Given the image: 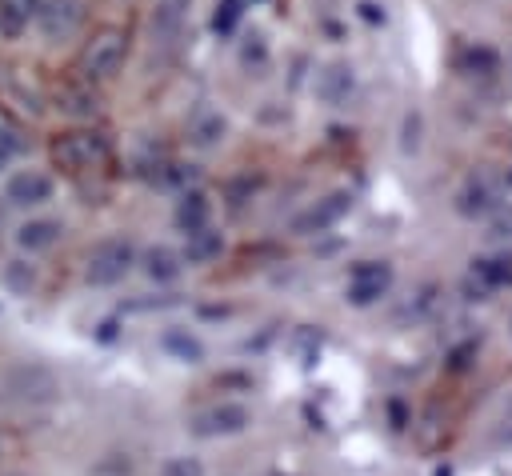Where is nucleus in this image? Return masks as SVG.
I'll list each match as a JSON object with an SVG mask.
<instances>
[{"instance_id": "1a4fd4ad", "label": "nucleus", "mask_w": 512, "mask_h": 476, "mask_svg": "<svg viewBox=\"0 0 512 476\" xmlns=\"http://www.w3.org/2000/svg\"><path fill=\"white\" fill-rule=\"evenodd\" d=\"M52 192H56V180H52L48 172H40V168L16 172V176L8 180V188H4L8 204H16V208H40V204L52 200Z\"/></svg>"}, {"instance_id": "c85d7f7f", "label": "nucleus", "mask_w": 512, "mask_h": 476, "mask_svg": "<svg viewBox=\"0 0 512 476\" xmlns=\"http://www.w3.org/2000/svg\"><path fill=\"white\" fill-rule=\"evenodd\" d=\"M356 8H360V16H364L368 24H384V4H376V0H360Z\"/></svg>"}, {"instance_id": "b1692460", "label": "nucleus", "mask_w": 512, "mask_h": 476, "mask_svg": "<svg viewBox=\"0 0 512 476\" xmlns=\"http://www.w3.org/2000/svg\"><path fill=\"white\" fill-rule=\"evenodd\" d=\"M240 64H244V68H256V72L268 64V44H264L260 32H252V36L240 44Z\"/></svg>"}, {"instance_id": "423d86ee", "label": "nucleus", "mask_w": 512, "mask_h": 476, "mask_svg": "<svg viewBox=\"0 0 512 476\" xmlns=\"http://www.w3.org/2000/svg\"><path fill=\"white\" fill-rule=\"evenodd\" d=\"M388 288H392V264H388V260H360V264H352V272H348L344 296H348V304L368 308V304H376L380 296H388Z\"/></svg>"}, {"instance_id": "4468645a", "label": "nucleus", "mask_w": 512, "mask_h": 476, "mask_svg": "<svg viewBox=\"0 0 512 476\" xmlns=\"http://www.w3.org/2000/svg\"><path fill=\"white\" fill-rule=\"evenodd\" d=\"M456 72L468 76V80H492L500 72V56L488 44H468V48L456 52Z\"/></svg>"}, {"instance_id": "6ab92c4d", "label": "nucleus", "mask_w": 512, "mask_h": 476, "mask_svg": "<svg viewBox=\"0 0 512 476\" xmlns=\"http://www.w3.org/2000/svg\"><path fill=\"white\" fill-rule=\"evenodd\" d=\"M60 108H64L68 116L92 120V116L100 112V96H96L92 88H60Z\"/></svg>"}, {"instance_id": "2eb2a0df", "label": "nucleus", "mask_w": 512, "mask_h": 476, "mask_svg": "<svg viewBox=\"0 0 512 476\" xmlns=\"http://www.w3.org/2000/svg\"><path fill=\"white\" fill-rule=\"evenodd\" d=\"M60 236H64V224L52 220V216H36V220H24V224L16 228V244H20L24 252H48Z\"/></svg>"}, {"instance_id": "f257e3e1", "label": "nucleus", "mask_w": 512, "mask_h": 476, "mask_svg": "<svg viewBox=\"0 0 512 476\" xmlns=\"http://www.w3.org/2000/svg\"><path fill=\"white\" fill-rule=\"evenodd\" d=\"M512 192V172L504 168H476L464 176V184L456 188V212L476 220V216H492Z\"/></svg>"}, {"instance_id": "f03ea898", "label": "nucleus", "mask_w": 512, "mask_h": 476, "mask_svg": "<svg viewBox=\"0 0 512 476\" xmlns=\"http://www.w3.org/2000/svg\"><path fill=\"white\" fill-rule=\"evenodd\" d=\"M124 56H128L124 32L120 28H100V32H92L84 40V48L76 56V72H80L84 84H100V80H112L120 72Z\"/></svg>"}, {"instance_id": "ddd939ff", "label": "nucleus", "mask_w": 512, "mask_h": 476, "mask_svg": "<svg viewBox=\"0 0 512 476\" xmlns=\"http://www.w3.org/2000/svg\"><path fill=\"white\" fill-rule=\"evenodd\" d=\"M172 220H176V228H180L184 236L204 232V228H208V220H212V200H208V192H204V188H188V192L176 200Z\"/></svg>"}, {"instance_id": "bb28decb", "label": "nucleus", "mask_w": 512, "mask_h": 476, "mask_svg": "<svg viewBox=\"0 0 512 476\" xmlns=\"http://www.w3.org/2000/svg\"><path fill=\"white\" fill-rule=\"evenodd\" d=\"M404 152H416L420 148V112H408L404 116V140H400Z\"/></svg>"}, {"instance_id": "9d476101", "label": "nucleus", "mask_w": 512, "mask_h": 476, "mask_svg": "<svg viewBox=\"0 0 512 476\" xmlns=\"http://www.w3.org/2000/svg\"><path fill=\"white\" fill-rule=\"evenodd\" d=\"M84 20V8L80 0H40L36 8V24L48 40H68Z\"/></svg>"}, {"instance_id": "20e7f679", "label": "nucleus", "mask_w": 512, "mask_h": 476, "mask_svg": "<svg viewBox=\"0 0 512 476\" xmlns=\"http://www.w3.org/2000/svg\"><path fill=\"white\" fill-rule=\"evenodd\" d=\"M136 264V244L124 240V236H108L100 240L88 260H84V280L96 284V288H108V284H120Z\"/></svg>"}, {"instance_id": "4be33fe9", "label": "nucleus", "mask_w": 512, "mask_h": 476, "mask_svg": "<svg viewBox=\"0 0 512 476\" xmlns=\"http://www.w3.org/2000/svg\"><path fill=\"white\" fill-rule=\"evenodd\" d=\"M484 236L492 240V244H512V204H500L492 216H488V228H484Z\"/></svg>"}, {"instance_id": "0eeeda50", "label": "nucleus", "mask_w": 512, "mask_h": 476, "mask_svg": "<svg viewBox=\"0 0 512 476\" xmlns=\"http://www.w3.org/2000/svg\"><path fill=\"white\" fill-rule=\"evenodd\" d=\"M348 212H352V192H328L324 200H316L312 208H304L292 220V232L296 236H320L332 224H340V216H348Z\"/></svg>"}, {"instance_id": "5701e85b", "label": "nucleus", "mask_w": 512, "mask_h": 476, "mask_svg": "<svg viewBox=\"0 0 512 476\" xmlns=\"http://www.w3.org/2000/svg\"><path fill=\"white\" fill-rule=\"evenodd\" d=\"M164 348H168V352H176L184 364H196V360L204 356L200 340H196V336H188V332H168V336H164Z\"/></svg>"}, {"instance_id": "a211bd4d", "label": "nucleus", "mask_w": 512, "mask_h": 476, "mask_svg": "<svg viewBox=\"0 0 512 476\" xmlns=\"http://www.w3.org/2000/svg\"><path fill=\"white\" fill-rule=\"evenodd\" d=\"M220 252H224V236L212 232V228H204V232H192V236H188L184 260H188V264H208V260H216Z\"/></svg>"}, {"instance_id": "aec40b11", "label": "nucleus", "mask_w": 512, "mask_h": 476, "mask_svg": "<svg viewBox=\"0 0 512 476\" xmlns=\"http://www.w3.org/2000/svg\"><path fill=\"white\" fill-rule=\"evenodd\" d=\"M224 132H228L224 116H220V112H208V116H200V120L192 124V144H200V148H216V144L224 140Z\"/></svg>"}, {"instance_id": "f3484780", "label": "nucleus", "mask_w": 512, "mask_h": 476, "mask_svg": "<svg viewBox=\"0 0 512 476\" xmlns=\"http://www.w3.org/2000/svg\"><path fill=\"white\" fill-rule=\"evenodd\" d=\"M40 0H0V36L16 40L32 20H36Z\"/></svg>"}, {"instance_id": "dca6fc26", "label": "nucleus", "mask_w": 512, "mask_h": 476, "mask_svg": "<svg viewBox=\"0 0 512 476\" xmlns=\"http://www.w3.org/2000/svg\"><path fill=\"white\" fill-rule=\"evenodd\" d=\"M140 264H144V276L156 280V284H172V280L184 272V256H180L176 248H168V244L148 248V252L140 256Z\"/></svg>"}, {"instance_id": "412c9836", "label": "nucleus", "mask_w": 512, "mask_h": 476, "mask_svg": "<svg viewBox=\"0 0 512 476\" xmlns=\"http://www.w3.org/2000/svg\"><path fill=\"white\" fill-rule=\"evenodd\" d=\"M240 16H244V0H216L212 28H216L220 36H232V32H236V24H240Z\"/></svg>"}, {"instance_id": "f8f14e48", "label": "nucleus", "mask_w": 512, "mask_h": 476, "mask_svg": "<svg viewBox=\"0 0 512 476\" xmlns=\"http://www.w3.org/2000/svg\"><path fill=\"white\" fill-rule=\"evenodd\" d=\"M512 284V256H476L472 260V276H468V292H476L472 300H484L496 288Z\"/></svg>"}, {"instance_id": "6e6552de", "label": "nucleus", "mask_w": 512, "mask_h": 476, "mask_svg": "<svg viewBox=\"0 0 512 476\" xmlns=\"http://www.w3.org/2000/svg\"><path fill=\"white\" fill-rule=\"evenodd\" d=\"M248 408L244 404H236V400H220V404H212V408H204V412H196V420H192V432L196 436H232V432H244L248 428Z\"/></svg>"}, {"instance_id": "7ed1b4c3", "label": "nucleus", "mask_w": 512, "mask_h": 476, "mask_svg": "<svg viewBox=\"0 0 512 476\" xmlns=\"http://www.w3.org/2000/svg\"><path fill=\"white\" fill-rule=\"evenodd\" d=\"M48 156H52V164L60 172H72L76 176V172H88V168L108 164V140L100 132H92V128H72V132H60L52 140Z\"/></svg>"}, {"instance_id": "393cba45", "label": "nucleus", "mask_w": 512, "mask_h": 476, "mask_svg": "<svg viewBox=\"0 0 512 476\" xmlns=\"http://www.w3.org/2000/svg\"><path fill=\"white\" fill-rule=\"evenodd\" d=\"M4 280H8V288H12V292L28 296V292H32V284H36V268H32V264H24V260H12V264H8V272H4Z\"/></svg>"}, {"instance_id": "a878e982", "label": "nucleus", "mask_w": 512, "mask_h": 476, "mask_svg": "<svg viewBox=\"0 0 512 476\" xmlns=\"http://www.w3.org/2000/svg\"><path fill=\"white\" fill-rule=\"evenodd\" d=\"M160 476H204V464L196 456H172V460H164Z\"/></svg>"}, {"instance_id": "39448f33", "label": "nucleus", "mask_w": 512, "mask_h": 476, "mask_svg": "<svg viewBox=\"0 0 512 476\" xmlns=\"http://www.w3.org/2000/svg\"><path fill=\"white\" fill-rule=\"evenodd\" d=\"M188 20H192V0H160L152 12V52L172 56L188 36Z\"/></svg>"}, {"instance_id": "9b49d317", "label": "nucleus", "mask_w": 512, "mask_h": 476, "mask_svg": "<svg viewBox=\"0 0 512 476\" xmlns=\"http://www.w3.org/2000/svg\"><path fill=\"white\" fill-rule=\"evenodd\" d=\"M316 96L332 108H344L352 96H356V68L344 64V60H332L316 72Z\"/></svg>"}, {"instance_id": "cd10ccee", "label": "nucleus", "mask_w": 512, "mask_h": 476, "mask_svg": "<svg viewBox=\"0 0 512 476\" xmlns=\"http://www.w3.org/2000/svg\"><path fill=\"white\" fill-rule=\"evenodd\" d=\"M16 152H20V140H16L8 128H0V172H4V168L16 160Z\"/></svg>"}]
</instances>
